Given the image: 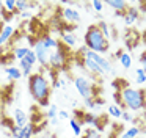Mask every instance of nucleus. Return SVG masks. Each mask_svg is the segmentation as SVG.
<instances>
[{"label":"nucleus","instance_id":"nucleus-37","mask_svg":"<svg viewBox=\"0 0 146 138\" xmlns=\"http://www.w3.org/2000/svg\"><path fill=\"white\" fill-rule=\"evenodd\" d=\"M140 64H141L140 68H141L143 71L146 72V50H143L141 55H140Z\"/></svg>","mask_w":146,"mask_h":138},{"label":"nucleus","instance_id":"nucleus-22","mask_svg":"<svg viewBox=\"0 0 146 138\" xmlns=\"http://www.w3.org/2000/svg\"><path fill=\"white\" fill-rule=\"evenodd\" d=\"M123 111H124V110L119 108L116 104H111V105H108V116H111V118L121 119V116H123Z\"/></svg>","mask_w":146,"mask_h":138},{"label":"nucleus","instance_id":"nucleus-40","mask_svg":"<svg viewBox=\"0 0 146 138\" xmlns=\"http://www.w3.org/2000/svg\"><path fill=\"white\" fill-rule=\"evenodd\" d=\"M121 119H123V121H126V122H130V121H133V116L130 115L129 111H126V110H124V111H123V116H121Z\"/></svg>","mask_w":146,"mask_h":138},{"label":"nucleus","instance_id":"nucleus-17","mask_svg":"<svg viewBox=\"0 0 146 138\" xmlns=\"http://www.w3.org/2000/svg\"><path fill=\"white\" fill-rule=\"evenodd\" d=\"M33 68H35V66H32L30 63H27L25 60H21L19 61V69H21V72H22L24 77H30V75L33 74Z\"/></svg>","mask_w":146,"mask_h":138},{"label":"nucleus","instance_id":"nucleus-35","mask_svg":"<svg viewBox=\"0 0 146 138\" xmlns=\"http://www.w3.org/2000/svg\"><path fill=\"white\" fill-rule=\"evenodd\" d=\"M104 5H105V3H104V2H101V0H93V2H91L93 9H94V11H98V13H101V11H102Z\"/></svg>","mask_w":146,"mask_h":138},{"label":"nucleus","instance_id":"nucleus-26","mask_svg":"<svg viewBox=\"0 0 146 138\" xmlns=\"http://www.w3.org/2000/svg\"><path fill=\"white\" fill-rule=\"evenodd\" d=\"M96 25H98V28L101 30V33L104 34V38H105V39H110V34H111V33H110V27H108V24H107V22L101 21L99 24H96Z\"/></svg>","mask_w":146,"mask_h":138},{"label":"nucleus","instance_id":"nucleus-24","mask_svg":"<svg viewBox=\"0 0 146 138\" xmlns=\"http://www.w3.org/2000/svg\"><path fill=\"white\" fill-rule=\"evenodd\" d=\"M119 63H121V66H123L124 69H129L130 66H132V56H130V53L124 52L123 55H121V58H119Z\"/></svg>","mask_w":146,"mask_h":138},{"label":"nucleus","instance_id":"nucleus-43","mask_svg":"<svg viewBox=\"0 0 146 138\" xmlns=\"http://www.w3.org/2000/svg\"><path fill=\"white\" fill-rule=\"evenodd\" d=\"M123 53H124V49H119V50H116V53H115V58H118V60H119L121 58V55H123Z\"/></svg>","mask_w":146,"mask_h":138},{"label":"nucleus","instance_id":"nucleus-46","mask_svg":"<svg viewBox=\"0 0 146 138\" xmlns=\"http://www.w3.org/2000/svg\"><path fill=\"white\" fill-rule=\"evenodd\" d=\"M2 11H3V2H0V14H2Z\"/></svg>","mask_w":146,"mask_h":138},{"label":"nucleus","instance_id":"nucleus-27","mask_svg":"<svg viewBox=\"0 0 146 138\" xmlns=\"http://www.w3.org/2000/svg\"><path fill=\"white\" fill-rule=\"evenodd\" d=\"M30 8V2H25V0H16V14H21L24 11H29Z\"/></svg>","mask_w":146,"mask_h":138},{"label":"nucleus","instance_id":"nucleus-41","mask_svg":"<svg viewBox=\"0 0 146 138\" xmlns=\"http://www.w3.org/2000/svg\"><path fill=\"white\" fill-rule=\"evenodd\" d=\"M85 107H88L90 110H94V97H93V99H86L85 100Z\"/></svg>","mask_w":146,"mask_h":138},{"label":"nucleus","instance_id":"nucleus-39","mask_svg":"<svg viewBox=\"0 0 146 138\" xmlns=\"http://www.w3.org/2000/svg\"><path fill=\"white\" fill-rule=\"evenodd\" d=\"M58 119H68V121H69L71 116L66 110H58Z\"/></svg>","mask_w":146,"mask_h":138},{"label":"nucleus","instance_id":"nucleus-6","mask_svg":"<svg viewBox=\"0 0 146 138\" xmlns=\"http://www.w3.org/2000/svg\"><path fill=\"white\" fill-rule=\"evenodd\" d=\"M86 56H88V58H91L93 61H94L96 64H98L99 68L104 71L105 75L110 74V72H111V74L115 72V69H113V66H111V63L108 61V60L105 58L104 55H99V53H96V52H91V50H88V52H86Z\"/></svg>","mask_w":146,"mask_h":138},{"label":"nucleus","instance_id":"nucleus-5","mask_svg":"<svg viewBox=\"0 0 146 138\" xmlns=\"http://www.w3.org/2000/svg\"><path fill=\"white\" fill-rule=\"evenodd\" d=\"M33 52H35V55H36L38 64L44 69H49V60H50L52 50H49L47 47L44 46L41 38H38V39L35 41V44H33Z\"/></svg>","mask_w":146,"mask_h":138},{"label":"nucleus","instance_id":"nucleus-12","mask_svg":"<svg viewBox=\"0 0 146 138\" xmlns=\"http://www.w3.org/2000/svg\"><path fill=\"white\" fill-rule=\"evenodd\" d=\"M3 72H5V75L8 77V80H11V82L19 80V78L22 77V72H21V69H19V68H16V66H13V64L5 66Z\"/></svg>","mask_w":146,"mask_h":138},{"label":"nucleus","instance_id":"nucleus-45","mask_svg":"<svg viewBox=\"0 0 146 138\" xmlns=\"http://www.w3.org/2000/svg\"><path fill=\"white\" fill-rule=\"evenodd\" d=\"M3 27H5V22H3V19H0V31L3 30Z\"/></svg>","mask_w":146,"mask_h":138},{"label":"nucleus","instance_id":"nucleus-13","mask_svg":"<svg viewBox=\"0 0 146 138\" xmlns=\"http://www.w3.org/2000/svg\"><path fill=\"white\" fill-rule=\"evenodd\" d=\"M14 122H16V125H19L21 129L29 122V116H27V113L24 111L22 108H16V110H14Z\"/></svg>","mask_w":146,"mask_h":138},{"label":"nucleus","instance_id":"nucleus-8","mask_svg":"<svg viewBox=\"0 0 146 138\" xmlns=\"http://www.w3.org/2000/svg\"><path fill=\"white\" fill-rule=\"evenodd\" d=\"M61 16H63V19L71 25H77L80 21H82L80 13L77 11L76 8H71V6H64V8L61 9Z\"/></svg>","mask_w":146,"mask_h":138},{"label":"nucleus","instance_id":"nucleus-3","mask_svg":"<svg viewBox=\"0 0 146 138\" xmlns=\"http://www.w3.org/2000/svg\"><path fill=\"white\" fill-rule=\"evenodd\" d=\"M121 99H123L124 108L130 111H138L146 108V91L140 88L127 86L121 91Z\"/></svg>","mask_w":146,"mask_h":138},{"label":"nucleus","instance_id":"nucleus-25","mask_svg":"<svg viewBox=\"0 0 146 138\" xmlns=\"http://www.w3.org/2000/svg\"><path fill=\"white\" fill-rule=\"evenodd\" d=\"M55 118H58V107L55 104H50L47 108V113H46V119L50 121V119H55Z\"/></svg>","mask_w":146,"mask_h":138},{"label":"nucleus","instance_id":"nucleus-16","mask_svg":"<svg viewBox=\"0 0 146 138\" xmlns=\"http://www.w3.org/2000/svg\"><path fill=\"white\" fill-rule=\"evenodd\" d=\"M11 60H16L13 52L2 47V50H0V64H8V63H11Z\"/></svg>","mask_w":146,"mask_h":138},{"label":"nucleus","instance_id":"nucleus-42","mask_svg":"<svg viewBox=\"0 0 146 138\" xmlns=\"http://www.w3.org/2000/svg\"><path fill=\"white\" fill-rule=\"evenodd\" d=\"M21 17H22V19H30V17H32V14H30L29 11H24V13H21Z\"/></svg>","mask_w":146,"mask_h":138},{"label":"nucleus","instance_id":"nucleus-32","mask_svg":"<svg viewBox=\"0 0 146 138\" xmlns=\"http://www.w3.org/2000/svg\"><path fill=\"white\" fill-rule=\"evenodd\" d=\"M96 119H98V116H96L94 113H91V111H86V113H85V118H83V124L94 125V124H96Z\"/></svg>","mask_w":146,"mask_h":138},{"label":"nucleus","instance_id":"nucleus-14","mask_svg":"<svg viewBox=\"0 0 146 138\" xmlns=\"http://www.w3.org/2000/svg\"><path fill=\"white\" fill-rule=\"evenodd\" d=\"M60 41L66 47H69V49H72V47L77 46V36L74 33H64V31H61V39Z\"/></svg>","mask_w":146,"mask_h":138},{"label":"nucleus","instance_id":"nucleus-11","mask_svg":"<svg viewBox=\"0 0 146 138\" xmlns=\"http://www.w3.org/2000/svg\"><path fill=\"white\" fill-rule=\"evenodd\" d=\"M104 3L107 6H110L111 9H115L118 16H123L124 11H126V9L129 8V5H130V3L123 2V0H107V2H104Z\"/></svg>","mask_w":146,"mask_h":138},{"label":"nucleus","instance_id":"nucleus-1","mask_svg":"<svg viewBox=\"0 0 146 138\" xmlns=\"http://www.w3.org/2000/svg\"><path fill=\"white\" fill-rule=\"evenodd\" d=\"M29 91L39 107H49V97L52 93L50 80L44 75V72H33L29 77Z\"/></svg>","mask_w":146,"mask_h":138},{"label":"nucleus","instance_id":"nucleus-47","mask_svg":"<svg viewBox=\"0 0 146 138\" xmlns=\"http://www.w3.org/2000/svg\"><path fill=\"white\" fill-rule=\"evenodd\" d=\"M145 138H146V130H145Z\"/></svg>","mask_w":146,"mask_h":138},{"label":"nucleus","instance_id":"nucleus-34","mask_svg":"<svg viewBox=\"0 0 146 138\" xmlns=\"http://www.w3.org/2000/svg\"><path fill=\"white\" fill-rule=\"evenodd\" d=\"M2 125H3L8 132H10L11 129L16 125V122H14V119H11V118H2Z\"/></svg>","mask_w":146,"mask_h":138},{"label":"nucleus","instance_id":"nucleus-29","mask_svg":"<svg viewBox=\"0 0 146 138\" xmlns=\"http://www.w3.org/2000/svg\"><path fill=\"white\" fill-rule=\"evenodd\" d=\"M3 9L7 13H10V14H16V0H5Z\"/></svg>","mask_w":146,"mask_h":138},{"label":"nucleus","instance_id":"nucleus-38","mask_svg":"<svg viewBox=\"0 0 146 138\" xmlns=\"http://www.w3.org/2000/svg\"><path fill=\"white\" fill-rule=\"evenodd\" d=\"M104 104H105V99H102V97H99V96H98V97H94V110H96V108L101 110Z\"/></svg>","mask_w":146,"mask_h":138},{"label":"nucleus","instance_id":"nucleus-36","mask_svg":"<svg viewBox=\"0 0 146 138\" xmlns=\"http://www.w3.org/2000/svg\"><path fill=\"white\" fill-rule=\"evenodd\" d=\"M19 135H21V127L19 125H14V127L10 130V137L11 138H19Z\"/></svg>","mask_w":146,"mask_h":138},{"label":"nucleus","instance_id":"nucleus-9","mask_svg":"<svg viewBox=\"0 0 146 138\" xmlns=\"http://www.w3.org/2000/svg\"><path fill=\"white\" fill-rule=\"evenodd\" d=\"M138 19H140V9L138 8H133V6L129 5V8H127L126 11H124V14H123L124 25L130 27V25H133Z\"/></svg>","mask_w":146,"mask_h":138},{"label":"nucleus","instance_id":"nucleus-21","mask_svg":"<svg viewBox=\"0 0 146 138\" xmlns=\"http://www.w3.org/2000/svg\"><path fill=\"white\" fill-rule=\"evenodd\" d=\"M29 47H25V46H19V47H14V49H13V55H14V58H16V60H19V61H21V60H24V58H25V55H27V53H29Z\"/></svg>","mask_w":146,"mask_h":138},{"label":"nucleus","instance_id":"nucleus-23","mask_svg":"<svg viewBox=\"0 0 146 138\" xmlns=\"http://www.w3.org/2000/svg\"><path fill=\"white\" fill-rule=\"evenodd\" d=\"M111 86H113L115 93H121V91H123L124 88L129 86V83H127L126 80H123V78H116V80L111 82Z\"/></svg>","mask_w":146,"mask_h":138},{"label":"nucleus","instance_id":"nucleus-10","mask_svg":"<svg viewBox=\"0 0 146 138\" xmlns=\"http://www.w3.org/2000/svg\"><path fill=\"white\" fill-rule=\"evenodd\" d=\"M14 33H16V30H14L13 25L10 24H5L3 30L0 31V49L2 47H5V44H8L11 41V38L14 36Z\"/></svg>","mask_w":146,"mask_h":138},{"label":"nucleus","instance_id":"nucleus-19","mask_svg":"<svg viewBox=\"0 0 146 138\" xmlns=\"http://www.w3.org/2000/svg\"><path fill=\"white\" fill-rule=\"evenodd\" d=\"M42 42H44V46L47 47L49 50H55L58 46V39H55L54 36H49V34H44V36H41Z\"/></svg>","mask_w":146,"mask_h":138},{"label":"nucleus","instance_id":"nucleus-20","mask_svg":"<svg viewBox=\"0 0 146 138\" xmlns=\"http://www.w3.org/2000/svg\"><path fill=\"white\" fill-rule=\"evenodd\" d=\"M69 127H71V130L74 132V137H82V133H83L82 124H80L77 119H74V118L69 119Z\"/></svg>","mask_w":146,"mask_h":138},{"label":"nucleus","instance_id":"nucleus-4","mask_svg":"<svg viewBox=\"0 0 146 138\" xmlns=\"http://www.w3.org/2000/svg\"><path fill=\"white\" fill-rule=\"evenodd\" d=\"M74 86H76L77 93L83 97V100L98 97V93H101V90H98L96 85H93L91 82H90V78L83 77V75H77V77L74 78Z\"/></svg>","mask_w":146,"mask_h":138},{"label":"nucleus","instance_id":"nucleus-30","mask_svg":"<svg viewBox=\"0 0 146 138\" xmlns=\"http://www.w3.org/2000/svg\"><path fill=\"white\" fill-rule=\"evenodd\" d=\"M105 127H107V116H98L96 124H94V129L98 132H102Z\"/></svg>","mask_w":146,"mask_h":138},{"label":"nucleus","instance_id":"nucleus-33","mask_svg":"<svg viewBox=\"0 0 146 138\" xmlns=\"http://www.w3.org/2000/svg\"><path fill=\"white\" fill-rule=\"evenodd\" d=\"M24 60H25L27 63H30L32 66H36V63H38V60H36V55H35V52H33V49L29 50V53L25 55V58H24Z\"/></svg>","mask_w":146,"mask_h":138},{"label":"nucleus","instance_id":"nucleus-31","mask_svg":"<svg viewBox=\"0 0 146 138\" xmlns=\"http://www.w3.org/2000/svg\"><path fill=\"white\" fill-rule=\"evenodd\" d=\"M135 82H137V85L146 83V72L141 68H137V71H135Z\"/></svg>","mask_w":146,"mask_h":138},{"label":"nucleus","instance_id":"nucleus-18","mask_svg":"<svg viewBox=\"0 0 146 138\" xmlns=\"http://www.w3.org/2000/svg\"><path fill=\"white\" fill-rule=\"evenodd\" d=\"M140 133H141V129H140L138 125H133V127L127 129L126 132H123V133H121V138H138Z\"/></svg>","mask_w":146,"mask_h":138},{"label":"nucleus","instance_id":"nucleus-2","mask_svg":"<svg viewBox=\"0 0 146 138\" xmlns=\"http://www.w3.org/2000/svg\"><path fill=\"white\" fill-rule=\"evenodd\" d=\"M83 41H85V46L88 50L91 52H96L99 55L102 53H107L108 49H110V41L105 39L104 34L101 33V30L98 28V25L93 24L86 28L85 36H83Z\"/></svg>","mask_w":146,"mask_h":138},{"label":"nucleus","instance_id":"nucleus-44","mask_svg":"<svg viewBox=\"0 0 146 138\" xmlns=\"http://www.w3.org/2000/svg\"><path fill=\"white\" fill-rule=\"evenodd\" d=\"M58 121H60L58 118H55V119H50V121H49V124H50V125H57V124H58Z\"/></svg>","mask_w":146,"mask_h":138},{"label":"nucleus","instance_id":"nucleus-7","mask_svg":"<svg viewBox=\"0 0 146 138\" xmlns=\"http://www.w3.org/2000/svg\"><path fill=\"white\" fill-rule=\"evenodd\" d=\"M140 39H141V33L137 31L135 28H127L124 33V44H126L127 50H132L133 47L138 46Z\"/></svg>","mask_w":146,"mask_h":138},{"label":"nucleus","instance_id":"nucleus-28","mask_svg":"<svg viewBox=\"0 0 146 138\" xmlns=\"http://www.w3.org/2000/svg\"><path fill=\"white\" fill-rule=\"evenodd\" d=\"M82 138H104V137H102V133H101V132H98L94 127H88L85 130V133H83Z\"/></svg>","mask_w":146,"mask_h":138},{"label":"nucleus","instance_id":"nucleus-15","mask_svg":"<svg viewBox=\"0 0 146 138\" xmlns=\"http://www.w3.org/2000/svg\"><path fill=\"white\" fill-rule=\"evenodd\" d=\"M33 135H35V125H33V122H27V124L21 129L19 138H33Z\"/></svg>","mask_w":146,"mask_h":138}]
</instances>
